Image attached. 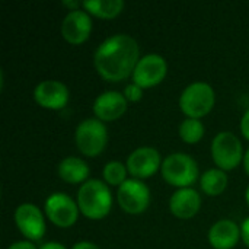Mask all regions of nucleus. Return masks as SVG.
Masks as SVG:
<instances>
[{"label": "nucleus", "instance_id": "nucleus-7", "mask_svg": "<svg viewBox=\"0 0 249 249\" xmlns=\"http://www.w3.org/2000/svg\"><path fill=\"white\" fill-rule=\"evenodd\" d=\"M117 201L125 213L142 214L150 204V190L140 179H127L121 187H118Z\"/></svg>", "mask_w": 249, "mask_h": 249}, {"label": "nucleus", "instance_id": "nucleus-8", "mask_svg": "<svg viewBox=\"0 0 249 249\" xmlns=\"http://www.w3.org/2000/svg\"><path fill=\"white\" fill-rule=\"evenodd\" d=\"M45 214L48 220L58 228H70L77 222L79 206L64 193L51 194L44 204Z\"/></svg>", "mask_w": 249, "mask_h": 249}, {"label": "nucleus", "instance_id": "nucleus-13", "mask_svg": "<svg viewBox=\"0 0 249 249\" xmlns=\"http://www.w3.org/2000/svg\"><path fill=\"white\" fill-rule=\"evenodd\" d=\"M92 32V19L88 12L73 10L66 15L61 23V35L71 45L83 44Z\"/></svg>", "mask_w": 249, "mask_h": 249}, {"label": "nucleus", "instance_id": "nucleus-10", "mask_svg": "<svg viewBox=\"0 0 249 249\" xmlns=\"http://www.w3.org/2000/svg\"><path fill=\"white\" fill-rule=\"evenodd\" d=\"M15 223L19 229V232L29 241H39L44 238L47 226H45V219L42 212L31 204V203H25L20 204L16 212H15Z\"/></svg>", "mask_w": 249, "mask_h": 249}, {"label": "nucleus", "instance_id": "nucleus-29", "mask_svg": "<svg viewBox=\"0 0 249 249\" xmlns=\"http://www.w3.org/2000/svg\"><path fill=\"white\" fill-rule=\"evenodd\" d=\"M244 168H245V172L249 175V149L245 152V158H244Z\"/></svg>", "mask_w": 249, "mask_h": 249}, {"label": "nucleus", "instance_id": "nucleus-12", "mask_svg": "<svg viewBox=\"0 0 249 249\" xmlns=\"http://www.w3.org/2000/svg\"><path fill=\"white\" fill-rule=\"evenodd\" d=\"M69 98L70 93L67 86L58 80L39 82L34 89L35 102L45 109H53V111L63 109L69 104Z\"/></svg>", "mask_w": 249, "mask_h": 249}, {"label": "nucleus", "instance_id": "nucleus-21", "mask_svg": "<svg viewBox=\"0 0 249 249\" xmlns=\"http://www.w3.org/2000/svg\"><path fill=\"white\" fill-rule=\"evenodd\" d=\"M127 166L121 163L120 160H111L105 165L102 171V177L108 185L112 187H121L127 181Z\"/></svg>", "mask_w": 249, "mask_h": 249}, {"label": "nucleus", "instance_id": "nucleus-28", "mask_svg": "<svg viewBox=\"0 0 249 249\" xmlns=\"http://www.w3.org/2000/svg\"><path fill=\"white\" fill-rule=\"evenodd\" d=\"M63 4L66 6V7H69L70 9V12H73V10H79V7L82 6V3L80 1H74V0H70V1H63Z\"/></svg>", "mask_w": 249, "mask_h": 249}, {"label": "nucleus", "instance_id": "nucleus-15", "mask_svg": "<svg viewBox=\"0 0 249 249\" xmlns=\"http://www.w3.org/2000/svg\"><path fill=\"white\" fill-rule=\"evenodd\" d=\"M201 207L200 194L194 188H179L177 190L169 200V210L178 219H191L194 217Z\"/></svg>", "mask_w": 249, "mask_h": 249}, {"label": "nucleus", "instance_id": "nucleus-5", "mask_svg": "<svg viewBox=\"0 0 249 249\" xmlns=\"http://www.w3.org/2000/svg\"><path fill=\"white\" fill-rule=\"evenodd\" d=\"M74 140L82 155L88 158H96L107 147L108 131L102 121H99L98 118H89L77 125Z\"/></svg>", "mask_w": 249, "mask_h": 249}, {"label": "nucleus", "instance_id": "nucleus-19", "mask_svg": "<svg viewBox=\"0 0 249 249\" xmlns=\"http://www.w3.org/2000/svg\"><path fill=\"white\" fill-rule=\"evenodd\" d=\"M200 187L207 196L217 197L228 187V175L222 169H209L201 175Z\"/></svg>", "mask_w": 249, "mask_h": 249}, {"label": "nucleus", "instance_id": "nucleus-16", "mask_svg": "<svg viewBox=\"0 0 249 249\" xmlns=\"http://www.w3.org/2000/svg\"><path fill=\"white\" fill-rule=\"evenodd\" d=\"M241 238V229L229 219L216 222L209 231V242L214 249H232Z\"/></svg>", "mask_w": 249, "mask_h": 249}, {"label": "nucleus", "instance_id": "nucleus-3", "mask_svg": "<svg viewBox=\"0 0 249 249\" xmlns=\"http://www.w3.org/2000/svg\"><path fill=\"white\" fill-rule=\"evenodd\" d=\"M162 178L172 187L190 188L198 179L197 162L185 153H172L162 162Z\"/></svg>", "mask_w": 249, "mask_h": 249}, {"label": "nucleus", "instance_id": "nucleus-22", "mask_svg": "<svg viewBox=\"0 0 249 249\" xmlns=\"http://www.w3.org/2000/svg\"><path fill=\"white\" fill-rule=\"evenodd\" d=\"M124 96L128 102H137L143 98V89L136 83H131L124 89Z\"/></svg>", "mask_w": 249, "mask_h": 249}, {"label": "nucleus", "instance_id": "nucleus-14", "mask_svg": "<svg viewBox=\"0 0 249 249\" xmlns=\"http://www.w3.org/2000/svg\"><path fill=\"white\" fill-rule=\"evenodd\" d=\"M128 107V101L125 99L124 93L108 90L101 93L93 102V114L99 121H115L121 118Z\"/></svg>", "mask_w": 249, "mask_h": 249}, {"label": "nucleus", "instance_id": "nucleus-2", "mask_svg": "<svg viewBox=\"0 0 249 249\" xmlns=\"http://www.w3.org/2000/svg\"><path fill=\"white\" fill-rule=\"evenodd\" d=\"M77 206L85 217L101 220L111 212L112 194L104 181L89 179L77 191Z\"/></svg>", "mask_w": 249, "mask_h": 249}, {"label": "nucleus", "instance_id": "nucleus-6", "mask_svg": "<svg viewBox=\"0 0 249 249\" xmlns=\"http://www.w3.org/2000/svg\"><path fill=\"white\" fill-rule=\"evenodd\" d=\"M212 158L217 169L232 171L244 162V149L241 140L229 131L219 133L212 143Z\"/></svg>", "mask_w": 249, "mask_h": 249}, {"label": "nucleus", "instance_id": "nucleus-26", "mask_svg": "<svg viewBox=\"0 0 249 249\" xmlns=\"http://www.w3.org/2000/svg\"><path fill=\"white\" fill-rule=\"evenodd\" d=\"M71 249H99L98 245L92 244V242H88V241H82V242H77L76 245H73Z\"/></svg>", "mask_w": 249, "mask_h": 249}, {"label": "nucleus", "instance_id": "nucleus-18", "mask_svg": "<svg viewBox=\"0 0 249 249\" xmlns=\"http://www.w3.org/2000/svg\"><path fill=\"white\" fill-rule=\"evenodd\" d=\"M82 7H85L86 12H89L90 15L99 19H114L123 12L124 1L123 0H89V1H83Z\"/></svg>", "mask_w": 249, "mask_h": 249}, {"label": "nucleus", "instance_id": "nucleus-24", "mask_svg": "<svg viewBox=\"0 0 249 249\" xmlns=\"http://www.w3.org/2000/svg\"><path fill=\"white\" fill-rule=\"evenodd\" d=\"M241 238H242L244 244L249 248V217L244 220V223L241 226Z\"/></svg>", "mask_w": 249, "mask_h": 249}, {"label": "nucleus", "instance_id": "nucleus-11", "mask_svg": "<svg viewBox=\"0 0 249 249\" xmlns=\"http://www.w3.org/2000/svg\"><path fill=\"white\" fill-rule=\"evenodd\" d=\"M125 166L130 175L142 181L153 177L158 169L162 168V158L155 147L143 146L128 155Z\"/></svg>", "mask_w": 249, "mask_h": 249}, {"label": "nucleus", "instance_id": "nucleus-23", "mask_svg": "<svg viewBox=\"0 0 249 249\" xmlns=\"http://www.w3.org/2000/svg\"><path fill=\"white\" fill-rule=\"evenodd\" d=\"M241 133H242V136L249 142V109L242 115V120H241Z\"/></svg>", "mask_w": 249, "mask_h": 249}, {"label": "nucleus", "instance_id": "nucleus-9", "mask_svg": "<svg viewBox=\"0 0 249 249\" xmlns=\"http://www.w3.org/2000/svg\"><path fill=\"white\" fill-rule=\"evenodd\" d=\"M168 73V64L159 54H147L142 57L133 71V83L142 89L158 86Z\"/></svg>", "mask_w": 249, "mask_h": 249}, {"label": "nucleus", "instance_id": "nucleus-4", "mask_svg": "<svg viewBox=\"0 0 249 249\" xmlns=\"http://www.w3.org/2000/svg\"><path fill=\"white\" fill-rule=\"evenodd\" d=\"M214 102H216L214 90L206 82H194L188 85L179 96L181 111L188 118H196V120L206 117L213 109Z\"/></svg>", "mask_w": 249, "mask_h": 249}, {"label": "nucleus", "instance_id": "nucleus-20", "mask_svg": "<svg viewBox=\"0 0 249 249\" xmlns=\"http://www.w3.org/2000/svg\"><path fill=\"white\" fill-rule=\"evenodd\" d=\"M204 136V125L200 120L185 118L179 125V137L187 144L198 143Z\"/></svg>", "mask_w": 249, "mask_h": 249}, {"label": "nucleus", "instance_id": "nucleus-17", "mask_svg": "<svg viewBox=\"0 0 249 249\" xmlns=\"http://www.w3.org/2000/svg\"><path fill=\"white\" fill-rule=\"evenodd\" d=\"M58 177L69 184H85L89 177V166L80 158L69 156L58 163Z\"/></svg>", "mask_w": 249, "mask_h": 249}, {"label": "nucleus", "instance_id": "nucleus-30", "mask_svg": "<svg viewBox=\"0 0 249 249\" xmlns=\"http://www.w3.org/2000/svg\"><path fill=\"white\" fill-rule=\"evenodd\" d=\"M245 200H247V203H248L249 206V185L248 188H247V193H245Z\"/></svg>", "mask_w": 249, "mask_h": 249}, {"label": "nucleus", "instance_id": "nucleus-25", "mask_svg": "<svg viewBox=\"0 0 249 249\" xmlns=\"http://www.w3.org/2000/svg\"><path fill=\"white\" fill-rule=\"evenodd\" d=\"M7 249H36L35 245L29 241H18L15 244H12Z\"/></svg>", "mask_w": 249, "mask_h": 249}, {"label": "nucleus", "instance_id": "nucleus-27", "mask_svg": "<svg viewBox=\"0 0 249 249\" xmlns=\"http://www.w3.org/2000/svg\"><path fill=\"white\" fill-rule=\"evenodd\" d=\"M39 249H66V247L58 242H45L39 247Z\"/></svg>", "mask_w": 249, "mask_h": 249}, {"label": "nucleus", "instance_id": "nucleus-1", "mask_svg": "<svg viewBox=\"0 0 249 249\" xmlns=\"http://www.w3.org/2000/svg\"><path fill=\"white\" fill-rule=\"evenodd\" d=\"M140 48L137 41L127 34L107 38L95 51L93 64L98 74L107 82L125 80L139 63Z\"/></svg>", "mask_w": 249, "mask_h": 249}]
</instances>
